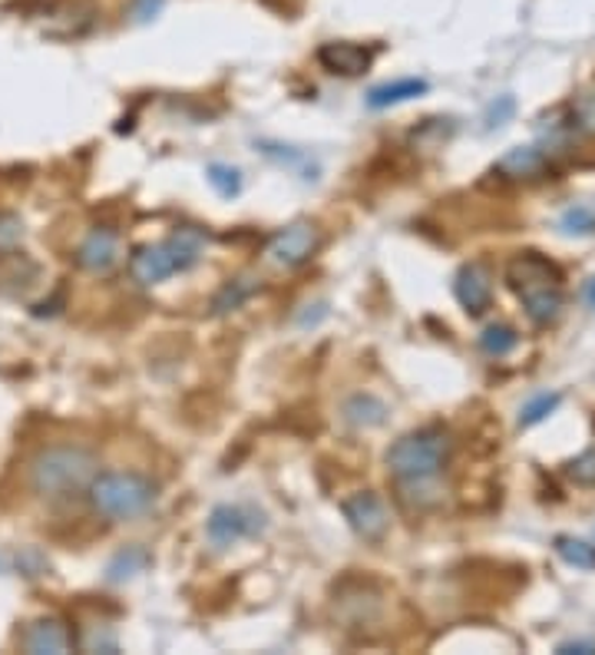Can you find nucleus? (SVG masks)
I'll return each instance as SVG.
<instances>
[{
	"label": "nucleus",
	"mask_w": 595,
	"mask_h": 655,
	"mask_svg": "<svg viewBox=\"0 0 595 655\" xmlns=\"http://www.w3.org/2000/svg\"><path fill=\"white\" fill-rule=\"evenodd\" d=\"M450 454H453V441L447 430L420 427L391 444L384 464L391 477L401 484V493L407 503L430 507L440 500V474L447 471Z\"/></svg>",
	"instance_id": "nucleus-1"
},
{
	"label": "nucleus",
	"mask_w": 595,
	"mask_h": 655,
	"mask_svg": "<svg viewBox=\"0 0 595 655\" xmlns=\"http://www.w3.org/2000/svg\"><path fill=\"white\" fill-rule=\"evenodd\" d=\"M96 454L80 444H53L44 448L27 471L31 490L47 503H70L83 497L96 477Z\"/></svg>",
	"instance_id": "nucleus-2"
},
{
	"label": "nucleus",
	"mask_w": 595,
	"mask_h": 655,
	"mask_svg": "<svg viewBox=\"0 0 595 655\" xmlns=\"http://www.w3.org/2000/svg\"><path fill=\"white\" fill-rule=\"evenodd\" d=\"M507 285L523 301L526 318L539 327L552 324L566 305L562 272L539 252H523L507 265Z\"/></svg>",
	"instance_id": "nucleus-3"
},
{
	"label": "nucleus",
	"mask_w": 595,
	"mask_h": 655,
	"mask_svg": "<svg viewBox=\"0 0 595 655\" xmlns=\"http://www.w3.org/2000/svg\"><path fill=\"white\" fill-rule=\"evenodd\" d=\"M93 510L106 520H136L153 510L156 503V484L136 471H106L96 474L86 490Z\"/></svg>",
	"instance_id": "nucleus-4"
},
{
	"label": "nucleus",
	"mask_w": 595,
	"mask_h": 655,
	"mask_svg": "<svg viewBox=\"0 0 595 655\" xmlns=\"http://www.w3.org/2000/svg\"><path fill=\"white\" fill-rule=\"evenodd\" d=\"M205 249V236L199 229H179L166 242L140 246L130 259V272L140 285H159L179 272H189Z\"/></svg>",
	"instance_id": "nucleus-5"
},
{
	"label": "nucleus",
	"mask_w": 595,
	"mask_h": 655,
	"mask_svg": "<svg viewBox=\"0 0 595 655\" xmlns=\"http://www.w3.org/2000/svg\"><path fill=\"white\" fill-rule=\"evenodd\" d=\"M265 513L255 510V507H246V503H222L212 510L209 523H205V533L212 539V546L218 550H228V546L242 543V539H252L259 533H265Z\"/></svg>",
	"instance_id": "nucleus-6"
},
{
	"label": "nucleus",
	"mask_w": 595,
	"mask_h": 655,
	"mask_svg": "<svg viewBox=\"0 0 595 655\" xmlns=\"http://www.w3.org/2000/svg\"><path fill=\"white\" fill-rule=\"evenodd\" d=\"M321 246V236L311 223H295L288 229H282L272 242H269V262L275 269H298L305 265Z\"/></svg>",
	"instance_id": "nucleus-7"
},
{
	"label": "nucleus",
	"mask_w": 595,
	"mask_h": 655,
	"mask_svg": "<svg viewBox=\"0 0 595 655\" xmlns=\"http://www.w3.org/2000/svg\"><path fill=\"white\" fill-rule=\"evenodd\" d=\"M341 513L350 523V529L361 536V539H368V543H378L388 533V526H391L384 500L378 493H371V490H361V493L347 497L341 503Z\"/></svg>",
	"instance_id": "nucleus-8"
},
{
	"label": "nucleus",
	"mask_w": 595,
	"mask_h": 655,
	"mask_svg": "<svg viewBox=\"0 0 595 655\" xmlns=\"http://www.w3.org/2000/svg\"><path fill=\"white\" fill-rule=\"evenodd\" d=\"M453 295L456 301L469 311V314H484L493 301V282H490V272L484 265H463L453 278Z\"/></svg>",
	"instance_id": "nucleus-9"
},
{
	"label": "nucleus",
	"mask_w": 595,
	"mask_h": 655,
	"mask_svg": "<svg viewBox=\"0 0 595 655\" xmlns=\"http://www.w3.org/2000/svg\"><path fill=\"white\" fill-rule=\"evenodd\" d=\"M318 63L328 70V73H337V76H361L371 70L374 63V53L361 44H347V40H334V44H324L318 47Z\"/></svg>",
	"instance_id": "nucleus-10"
},
{
	"label": "nucleus",
	"mask_w": 595,
	"mask_h": 655,
	"mask_svg": "<svg viewBox=\"0 0 595 655\" xmlns=\"http://www.w3.org/2000/svg\"><path fill=\"white\" fill-rule=\"evenodd\" d=\"M116 262H119V239L109 229H93L76 249V265L83 272L106 275Z\"/></svg>",
	"instance_id": "nucleus-11"
},
{
	"label": "nucleus",
	"mask_w": 595,
	"mask_h": 655,
	"mask_svg": "<svg viewBox=\"0 0 595 655\" xmlns=\"http://www.w3.org/2000/svg\"><path fill=\"white\" fill-rule=\"evenodd\" d=\"M21 645H24L31 655H63V652H70L73 635H70V629H67L60 619L50 616V619H37V622H31V626L24 629Z\"/></svg>",
	"instance_id": "nucleus-12"
},
{
	"label": "nucleus",
	"mask_w": 595,
	"mask_h": 655,
	"mask_svg": "<svg viewBox=\"0 0 595 655\" xmlns=\"http://www.w3.org/2000/svg\"><path fill=\"white\" fill-rule=\"evenodd\" d=\"M493 169L503 179H513V182H520V179H539L549 169V156L543 150H536V146H513L507 156L497 159Z\"/></svg>",
	"instance_id": "nucleus-13"
},
{
	"label": "nucleus",
	"mask_w": 595,
	"mask_h": 655,
	"mask_svg": "<svg viewBox=\"0 0 595 655\" xmlns=\"http://www.w3.org/2000/svg\"><path fill=\"white\" fill-rule=\"evenodd\" d=\"M430 90L427 80H417V76H407V80H394V83H381L368 93V106L371 109H391V106H401L414 96H424Z\"/></svg>",
	"instance_id": "nucleus-14"
},
{
	"label": "nucleus",
	"mask_w": 595,
	"mask_h": 655,
	"mask_svg": "<svg viewBox=\"0 0 595 655\" xmlns=\"http://www.w3.org/2000/svg\"><path fill=\"white\" fill-rule=\"evenodd\" d=\"M344 420L350 427H381L388 420V404L374 394H354L344 401Z\"/></svg>",
	"instance_id": "nucleus-15"
},
{
	"label": "nucleus",
	"mask_w": 595,
	"mask_h": 655,
	"mask_svg": "<svg viewBox=\"0 0 595 655\" xmlns=\"http://www.w3.org/2000/svg\"><path fill=\"white\" fill-rule=\"evenodd\" d=\"M150 563H153V557H150L146 546H127V550H119V553L109 560V567H106V580H109V583H127V580L146 573Z\"/></svg>",
	"instance_id": "nucleus-16"
},
{
	"label": "nucleus",
	"mask_w": 595,
	"mask_h": 655,
	"mask_svg": "<svg viewBox=\"0 0 595 655\" xmlns=\"http://www.w3.org/2000/svg\"><path fill=\"white\" fill-rule=\"evenodd\" d=\"M255 288H259L255 278H235V282H228V285L212 298V311H215V314H228V311H235V308H242V305L255 295Z\"/></svg>",
	"instance_id": "nucleus-17"
},
{
	"label": "nucleus",
	"mask_w": 595,
	"mask_h": 655,
	"mask_svg": "<svg viewBox=\"0 0 595 655\" xmlns=\"http://www.w3.org/2000/svg\"><path fill=\"white\" fill-rule=\"evenodd\" d=\"M556 553L562 563L575 567V570H595V546L575 536H559L556 539Z\"/></svg>",
	"instance_id": "nucleus-18"
},
{
	"label": "nucleus",
	"mask_w": 595,
	"mask_h": 655,
	"mask_svg": "<svg viewBox=\"0 0 595 655\" xmlns=\"http://www.w3.org/2000/svg\"><path fill=\"white\" fill-rule=\"evenodd\" d=\"M516 345H520V335L513 332L510 324H503V321L487 324V327H484V335H480V348H484L490 358H503V355H510Z\"/></svg>",
	"instance_id": "nucleus-19"
},
{
	"label": "nucleus",
	"mask_w": 595,
	"mask_h": 655,
	"mask_svg": "<svg viewBox=\"0 0 595 655\" xmlns=\"http://www.w3.org/2000/svg\"><path fill=\"white\" fill-rule=\"evenodd\" d=\"M569 130L579 136H595V93L575 96L569 106Z\"/></svg>",
	"instance_id": "nucleus-20"
},
{
	"label": "nucleus",
	"mask_w": 595,
	"mask_h": 655,
	"mask_svg": "<svg viewBox=\"0 0 595 655\" xmlns=\"http://www.w3.org/2000/svg\"><path fill=\"white\" fill-rule=\"evenodd\" d=\"M562 404V394H536V397H529L526 404H523V410H520V427H536V424H543L556 407Z\"/></svg>",
	"instance_id": "nucleus-21"
},
{
	"label": "nucleus",
	"mask_w": 595,
	"mask_h": 655,
	"mask_svg": "<svg viewBox=\"0 0 595 655\" xmlns=\"http://www.w3.org/2000/svg\"><path fill=\"white\" fill-rule=\"evenodd\" d=\"M209 186L222 195V199H235L242 192V172L235 166H225V163H212L209 166Z\"/></svg>",
	"instance_id": "nucleus-22"
},
{
	"label": "nucleus",
	"mask_w": 595,
	"mask_h": 655,
	"mask_svg": "<svg viewBox=\"0 0 595 655\" xmlns=\"http://www.w3.org/2000/svg\"><path fill=\"white\" fill-rule=\"evenodd\" d=\"M559 226H562L566 236H592L595 233V212L585 209V205H572V209L562 212Z\"/></svg>",
	"instance_id": "nucleus-23"
},
{
	"label": "nucleus",
	"mask_w": 595,
	"mask_h": 655,
	"mask_svg": "<svg viewBox=\"0 0 595 655\" xmlns=\"http://www.w3.org/2000/svg\"><path fill=\"white\" fill-rule=\"evenodd\" d=\"M566 477L579 487H595V448L566 464Z\"/></svg>",
	"instance_id": "nucleus-24"
},
{
	"label": "nucleus",
	"mask_w": 595,
	"mask_h": 655,
	"mask_svg": "<svg viewBox=\"0 0 595 655\" xmlns=\"http://www.w3.org/2000/svg\"><path fill=\"white\" fill-rule=\"evenodd\" d=\"M513 109H516L513 96H500V99L490 103V109H487V127H503V123L513 117Z\"/></svg>",
	"instance_id": "nucleus-25"
},
{
	"label": "nucleus",
	"mask_w": 595,
	"mask_h": 655,
	"mask_svg": "<svg viewBox=\"0 0 595 655\" xmlns=\"http://www.w3.org/2000/svg\"><path fill=\"white\" fill-rule=\"evenodd\" d=\"M21 236H24L21 218L11 212H0V242H17Z\"/></svg>",
	"instance_id": "nucleus-26"
},
{
	"label": "nucleus",
	"mask_w": 595,
	"mask_h": 655,
	"mask_svg": "<svg viewBox=\"0 0 595 655\" xmlns=\"http://www.w3.org/2000/svg\"><path fill=\"white\" fill-rule=\"evenodd\" d=\"M159 8H163V0H136V17H140V21H150V17L159 14Z\"/></svg>",
	"instance_id": "nucleus-27"
},
{
	"label": "nucleus",
	"mask_w": 595,
	"mask_h": 655,
	"mask_svg": "<svg viewBox=\"0 0 595 655\" xmlns=\"http://www.w3.org/2000/svg\"><path fill=\"white\" fill-rule=\"evenodd\" d=\"M556 652H562V655H569V652H595V645L592 642H562Z\"/></svg>",
	"instance_id": "nucleus-28"
},
{
	"label": "nucleus",
	"mask_w": 595,
	"mask_h": 655,
	"mask_svg": "<svg viewBox=\"0 0 595 655\" xmlns=\"http://www.w3.org/2000/svg\"><path fill=\"white\" fill-rule=\"evenodd\" d=\"M582 295H585L588 308L595 311V278H588V282H585V291H582Z\"/></svg>",
	"instance_id": "nucleus-29"
}]
</instances>
